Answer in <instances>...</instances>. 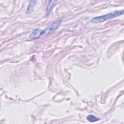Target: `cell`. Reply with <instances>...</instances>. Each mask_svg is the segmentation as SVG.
<instances>
[{
    "label": "cell",
    "instance_id": "obj_2",
    "mask_svg": "<svg viewBox=\"0 0 124 124\" xmlns=\"http://www.w3.org/2000/svg\"><path fill=\"white\" fill-rule=\"evenodd\" d=\"M61 22V19L58 20L46 27L44 30H43V35L49 34V33H51L56 30L60 26Z\"/></svg>",
    "mask_w": 124,
    "mask_h": 124
},
{
    "label": "cell",
    "instance_id": "obj_3",
    "mask_svg": "<svg viewBox=\"0 0 124 124\" xmlns=\"http://www.w3.org/2000/svg\"><path fill=\"white\" fill-rule=\"evenodd\" d=\"M43 35V30L41 29H35L30 34L29 38L30 39H36Z\"/></svg>",
    "mask_w": 124,
    "mask_h": 124
},
{
    "label": "cell",
    "instance_id": "obj_6",
    "mask_svg": "<svg viewBox=\"0 0 124 124\" xmlns=\"http://www.w3.org/2000/svg\"><path fill=\"white\" fill-rule=\"evenodd\" d=\"M36 2V1H31L30 2V4L29 5V7H28V10H27V13H30L31 12V11H32V7L34 5Z\"/></svg>",
    "mask_w": 124,
    "mask_h": 124
},
{
    "label": "cell",
    "instance_id": "obj_1",
    "mask_svg": "<svg viewBox=\"0 0 124 124\" xmlns=\"http://www.w3.org/2000/svg\"><path fill=\"white\" fill-rule=\"evenodd\" d=\"M124 12V10H116L113 12H112L111 13L102 15L100 16H95L93 17L91 19V22L94 24H97V23H100L104 22L105 21H106L107 20H110L112 18L119 16H121L123 15Z\"/></svg>",
    "mask_w": 124,
    "mask_h": 124
},
{
    "label": "cell",
    "instance_id": "obj_5",
    "mask_svg": "<svg viewBox=\"0 0 124 124\" xmlns=\"http://www.w3.org/2000/svg\"><path fill=\"white\" fill-rule=\"evenodd\" d=\"M87 119L90 121V122H95L98 120H99V119L95 117V116L93 115H89L87 117Z\"/></svg>",
    "mask_w": 124,
    "mask_h": 124
},
{
    "label": "cell",
    "instance_id": "obj_4",
    "mask_svg": "<svg viewBox=\"0 0 124 124\" xmlns=\"http://www.w3.org/2000/svg\"><path fill=\"white\" fill-rule=\"evenodd\" d=\"M57 0H49L48 1L47 6L46 9V17L48 16V15L50 14L53 7L55 6L57 4Z\"/></svg>",
    "mask_w": 124,
    "mask_h": 124
}]
</instances>
